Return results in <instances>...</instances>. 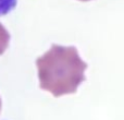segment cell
<instances>
[{
	"label": "cell",
	"instance_id": "cell-1",
	"mask_svg": "<svg viewBox=\"0 0 124 120\" xmlns=\"http://www.w3.org/2000/svg\"><path fill=\"white\" fill-rule=\"evenodd\" d=\"M41 90L59 97L75 93L85 80L87 63L73 46L52 45L46 54L36 60Z\"/></svg>",
	"mask_w": 124,
	"mask_h": 120
},
{
	"label": "cell",
	"instance_id": "cell-2",
	"mask_svg": "<svg viewBox=\"0 0 124 120\" xmlns=\"http://www.w3.org/2000/svg\"><path fill=\"white\" fill-rule=\"evenodd\" d=\"M9 41H10V34L6 30L3 25L0 23V56L6 51V49L9 46Z\"/></svg>",
	"mask_w": 124,
	"mask_h": 120
},
{
	"label": "cell",
	"instance_id": "cell-3",
	"mask_svg": "<svg viewBox=\"0 0 124 120\" xmlns=\"http://www.w3.org/2000/svg\"><path fill=\"white\" fill-rule=\"evenodd\" d=\"M0 110H1V99H0Z\"/></svg>",
	"mask_w": 124,
	"mask_h": 120
},
{
	"label": "cell",
	"instance_id": "cell-4",
	"mask_svg": "<svg viewBox=\"0 0 124 120\" xmlns=\"http://www.w3.org/2000/svg\"><path fill=\"white\" fill-rule=\"evenodd\" d=\"M79 1H89V0H79Z\"/></svg>",
	"mask_w": 124,
	"mask_h": 120
}]
</instances>
